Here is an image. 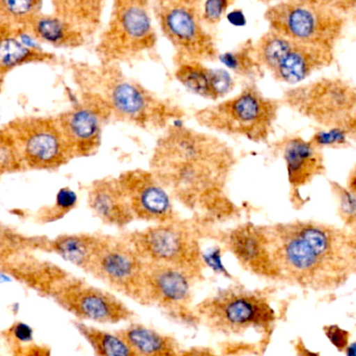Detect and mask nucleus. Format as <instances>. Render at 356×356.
I'll return each mask as SVG.
<instances>
[{
  "instance_id": "f257e3e1",
  "label": "nucleus",
  "mask_w": 356,
  "mask_h": 356,
  "mask_svg": "<svg viewBox=\"0 0 356 356\" xmlns=\"http://www.w3.org/2000/svg\"><path fill=\"white\" fill-rule=\"evenodd\" d=\"M236 164L235 152L225 141L177 122L157 140L150 170L173 201L212 227L240 216L227 193Z\"/></svg>"
},
{
  "instance_id": "f03ea898",
  "label": "nucleus",
  "mask_w": 356,
  "mask_h": 356,
  "mask_svg": "<svg viewBox=\"0 0 356 356\" xmlns=\"http://www.w3.org/2000/svg\"><path fill=\"white\" fill-rule=\"evenodd\" d=\"M281 282L314 292L342 288L356 272V234L311 219L267 225Z\"/></svg>"
},
{
  "instance_id": "7ed1b4c3",
  "label": "nucleus",
  "mask_w": 356,
  "mask_h": 356,
  "mask_svg": "<svg viewBox=\"0 0 356 356\" xmlns=\"http://www.w3.org/2000/svg\"><path fill=\"white\" fill-rule=\"evenodd\" d=\"M211 229L196 217H180L165 223L150 224L123 236L146 263L177 268L199 282L204 278L206 269L202 240Z\"/></svg>"
},
{
  "instance_id": "20e7f679",
  "label": "nucleus",
  "mask_w": 356,
  "mask_h": 356,
  "mask_svg": "<svg viewBox=\"0 0 356 356\" xmlns=\"http://www.w3.org/2000/svg\"><path fill=\"white\" fill-rule=\"evenodd\" d=\"M98 85V92L93 94L106 104L111 118L138 129L163 131L185 117V111L179 104L127 77L116 65H106Z\"/></svg>"
},
{
  "instance_id": "39448f33",
  "label": "nucleus",
  "mask_w": 356,
  "mask_h": 356,
  "mask_svg": "<svg viewBox=\"0 0 356 356\" xmlns=\"http://www.w3.org/2000/svg\"><path fill=\"white\" fill-rule=\"evenodd\" d=\"M281 106L256 83H249L236 95L196 111L194 118L208 131L263 144L274 133Z\"/></svg>"
},
{
  "instance_id": "423d86ee",
  "label": "nucleus",
  "mask_w": 356,
  "mask_h": 356,
  "mask_svg": "<svg viewBox=\"0 0 356 356\" xmlns=\"http://www.w3.org/2000/svg\"><path fill=\"white\" fill-rule=\"evenodd\" d=\"M280 102L318 127L342 129L356 136V89L345 79L323 77L290 88Z\"/></svg>"
},
{
  "instance_id": "0eeeda50",
  "label": "nucleus",
  "mask_w": 356,
  "mask_h": 356,
  "mask_svg": "<svg viewBox=\"0 0 356 356\" xmlns=\"http://www.w3.org/2000/svg\"><path fill=\"white\" fill-rule=\"evenodd\" d=\"M194 315L211 332L240 336L252 330H267L276 315L263 291L231 286L217 291L196 305Z\"/></svg>"
},
{
  "instance_id": "6e6552de",
  "label": "nucleus",
  "mask_w": 356,
  "mask_h": 356,
  "mask_svg": "<svg viewBox=\"0 0 356 356\" xmlns=\"http://www.w3.org/2000/svg\"><path fill=\"white\" fill-rule=\"evenodd\" d=\"M269 29L296 43L336 49L348 17L314 0H281L265 10Z\"/></svg>"
},
{
  "instance_id": "1a4fd4ad",
  "label": "nucleus",
  "mask_w": 356,
  "mask_h": 356,
  "mask_svg": "<svg viewBox=\"0 0 356 356\" xmlns=\"http://www.w3.org/2000/svg\"><path fill=\"white\" fill-rule=\"evenodd\" d=\"M157 33L148 6L114 0L112 15L98 51L106 65L136 60L155 50Z\"/></svg>"
},
{
  "instance_id": "9d476101",
  "label": "nucleus",
  "mask_w": 356,
  "mask_h": 356,
  "mask_svg": "<svg viewBox=\"0 0 356 356\" xmlns=\"http://www.w3.org/2000/svg\"><path fill=\"white\" fill-rule=\"evenodd\" d=\"M154 10L161 33L175 49V62L217 60L219 49L205 27L201 8L173 0H155Z\"/></svg>"
},
{
  "instance_id": "9b49d317",
  "label": "nucleus",
  "mask_w": 356,
  "mask_h": 356,
  "mask_svg": "<svg viewBox=\"0 0 356 356\" xmlns=\"http://www.w3.org/2000/svg\"><path fill=\"white\" fill-rule=\"evenodd\" d=\"M88 273L115 292L146 305V263L125 236L102 234Z\"/></svg>"
},
{
  "instance_id": "f8f14e48",
  "label": "nucleus",
  "mask_w": 356,
  "mask_h": 356,
  "mask_svg": "<svg viewBox=\"0 0 356 356\" xmlns=\"http://www.w3.org/2000/svg\"><path fill=\"white\" fill-rule=\"evenodd\" d=\"M6 125L16 140L25 170H56L73 160L56 117H20Z\"/></svg>"
},
{
  "instance_id": "ddd939ff",
  "label": "nucleus",
  "mask_w": 356,
  "mask_h": 356,
  "mask_svg": "<svg viewBox=\"0 0 356 356\" xmlns=\"http://www.w3.org/2000/svg\"><path fill=\"white\" fill-rule=\"evenodd\" d=\"M50 297L81 322L118 324L133 319V311L108 291L64 275L52 286Z\"/></svg>"
},
{
  "instance_id": "4468645a",
  "label": "nucleus",
  "mask_w": 356,
  "mask_h": 356,
  "mask_svg": "<svg viewBox=\"0 0 356 356\" xmlns=\"http://www.w3.org/2000/svg\"><path fill=\"white\" fill-rule=\"evenodd\" d=\"M209 236L231 253L245 271L265 280L281 282L267 225L245 222L225 230L215 232L211 229Z\"/></svg>"
},
{
  "instance_id": "2eb2a0df",
  "label": "nucleus",
  "mask_w": 356,
  "mask_h": 356,
  "mask_svg": "<svg viewBox=\"0 0 356 356\" xmlns=\"http://www.w3.org/2000/svg\"><path fill=\"white\" fill-rule=\"evenodd\" d=\"M56 118L73 159L88 158L100 149L102 129L111 114L98 95L89 93Z\"/></svg>"
},
{
  "instance_id": "dca6fc26",
  "label": "nucleus",
  "mask_w": 356,
  "mask_h": 356,
  "mask_svg": "<svg viewBox=\"0 0 356 356\" xmlns=\"http://www.w3.org/2000/svg\"><path fill=\"white\" fill-rule=\"evenodd\" d=\"M117 178L125 191L134 219L159 224L181 217L173 199L150 169L123 171Z\"/></svg>"
},
{
  "instance_id": "f3484780",
  "label": "nucleus",
  "mask_w": 356,
  "mask_h": 356,
  "mask_svg": "<svg viewBox=\"0 0 356 356\" xmlns=\"http://www.w3.org/2000/svg\"><path fill=\"white\" fill-rule=\"evenodd\" d=\"M274 148L286 166L292 204L300 209L305 204L301 191L326 173L323 152L314 147L309 140L297 135L286 136L274 144Z\"/></svg>"
},
{
  "instance_id": "a211bd4d",
  "label": "nucleus",
  "mask_w": 356,
  "mask_h": 356,
  "mask_svg": "<svg viewBox=\"0 0 356 356\" xmlns=\"http://www.w3.org/2000/svg\"><path fill=\"white\" fill-rule=\"evenodd\" d=\"M192 276L177 268L146 263V305H156L171 315L186 316L192 307Z\"/></svg>"
},
{
  "instance_id": "6ab92c4d",
  "label": "nucleus",
  "mask_w": 356,
  "mask_h": 356,
  "mask_svg": "<svg viewBox=\"0 0 356 356\" xmlns=\"http://www.w3.org/2000/svg\"><path fill=\"white\" fill-rule=\"evenodd\" d=\"M88 205L93 215L106 225L123 229L135 221L117 177L94 180L88 191Z\"/></svg>"
},
{
  "instance_id": "aec40b11",
  "label": "nucleus",
  "mask_w": 356,
  "mask_h": 356,
  "mask_svg": "<svg viewBox=\"0 0 356 356\" xmlns=\"http://www.w3.org/2000/svg\"><path fill=\"white\" fill-rule=\"evenodd\" d=\"M175 77L186 90L211 102L227 97L235 87L233 77L223 69L209 68L198 60H176Z\"/></svg>"
},
{
  "instance_id": "412c9836",
  "label": "nucleus",
  "mask_w": 356,
  "mask_h": 356,
  "mask_svg": "<svg viewBox=\"0 0 356 356\" xmlns=\"http://www.w3.org/2000/svg\"><path fill=\"white\" fill-rule=\"evenodd\" d=\"M334 58L336 54L332 48L294 42L290 51L271 75L279 83L298 85L316 72L332 66Z\"/></svg>"
},
{
  "instance_id": "4be33fe9",
  "label": "nucleus",
  "mask_w": 356,
  "mask_h": 356,
  "mask_svg": "<svg viewBox=\"0 0 356 356\" xmlns=\"http://www.w3.org/2000/svg\"><path fill=\"white\" fill-rule=\"evenodd\" d=\"M102 234H71L44 240L42 250L52 251L83 271H89Z\"/></svg>"
},
{
  "instance_id": "5701e85b",
  "label": "nucleus",
  "mask_w": 356,
  "mask_h": 356,
  "mask_svg": "<svg viewBox=\"0 0 356 356\" xmlns=\"http://www.w3.org/2000/svg\"><path fill=\"white\" fill-rule=\"evenodd\" d=\"M117 334L137 356H178L181 351L175 339L144 324H130Z\"/></svg>"
},
{
  "instance_id": "b1692460",
  "label": "nucleus",
  "mask_w": 356,
  "mask_h": 356,
  "mask_svg": "<svg viewBox=\"0 0 356 356\" xmlns=\"http://www.w3.org/2000/svg\"><path fill=\"white\" fill-rule=\"evenodd\" d=\"M52 56L41 49H33L22 43L10 25L0 27V75L29 63L46 62Z\"/></svg>"
},
{
  "instance_id": "393cba45",
  "label": "nucleus",
  "mask_w": 356,
  "mask_h": 356,
  "mask_svg": "<svg viewBox=\"0 0 356 356\" xmlns=\"http://www.w3.org/2000/svg\"><path fill=\"white\" fill-rule=\"evenodd\" d=\"M31 35L37 41L44 42L56 47H77L83 43L81 31L56 15H38L27 25Z\"/></svg>"
},
{
  "instance_id": "a878e982",
  "label": "nucleus",
  "mask_w": 356,
  "mask_h": 356,
  "mask_svg": "<svg viewBox=\"0 0 356 356\" xmlns=\"http://www.w3.org/2000/svg\"><path fill=\"white\" fill-rule=\"evenodd\" d=\"M294 42L278 31L270 29L256 42H253L255 58L265 72H274L284 60Z\"/></svg>"
},
{
  "instance_id": "bb28decb",
  "label": "nucleus",
  "mask_w": 356,
  "mask_h": 356,
  "mask_svg": "<svg viewBox=\"0 0 356 356\" xmlns=\"http://www.w3.org/2000/svg\"><path fill=\"white\" fill-rule=\"evenodd\" d=\"M75 327L95 356H137L117 332H105L81 321L75 323Z\"/></svg>"
},
{
  "instance_id": "cd10ccee",
  "label": "nucleus",
  "mask_w": 356,
  "mask_h": 356,
  "mask_svg": "<svg viewBox=\"0 0 356 356\" xmlns=\"http://www.w3.org/2000/svg\"><path fill=\"white\" fill-rule=\"evenodd\" d=\"M217 58L231 72L249 79L250 83H255L265 73L255 58L252 41L245 42L236 49L219 54Z\"/></svg>"
},
{
  "instance_id": "c85d7f7f",
  "label": "nucleus",
  "mask_w": 356,
  "mask_h": 356,
  "mask_svg": "<svg viewBox=\"0 0 356 356\" xmlns=\"http://www.w3.org/2000/svg\"><path fill=\"white\" fill-rule=\"evenodd\" d=\"M42 238H27L0 222V269L18 259L27 249H40Z\"/></svg>"
},
{
  "instance_id": "c756f323",
  "label": "nucleus",
  "mask_w": 356,
  "mask_h": 356,
  "mask_svg": "<svg viewBox=\"0 0 356 356\" xmlns=\"http://www.w3.org/2000/svg\"><path fill=\"white\" fill-rule=\"evenodd\" d=\"M42 2L43 0H0V17L3 19L4 24L26 27L40 15Z\"/></svg>"
},
{
  "instance_id": "7c9ffc66",
  "label": "nucleus",
  "mask_w": 356,
  "mask_h": 356,
  "mask_svg": "<svg viewBox=\"0 0 356 356\" xmlns=\"http://www.w3.org/2000/svg\"><path fill=\"white\" fill-rule=\"evenodd\" d=\"M330 191L336 202L339 218L347 229L355 232L356 227V188L330 180Z\"/></svg>"
},
{
  "instance_id": "2f4dec72",
  "label": "nucleus",
  "mask_w": 356,
  "mask_h": 356,
  "mask_svg": "<svg viewBox=\"0 0 356 356\" xmlns=\"http://www.w3.org/2000/svg\"><path fill=\"white\" fill-rule=\"evenodd\" d=\"M24 170V163L14 136L6 125L0 127V177Z\"/></svg>"
},
{
  "instance_id": "473e14b6",
  "label": "nucleus",
  "mask_w": 356,
  "mask_h": 356,
  "mask_svg": "<svg viewBox=\"0 0 356 356\" xmlns=\"http://www.w3.org/2000/svg\"><path fill=\"white\" fill-rule=\"evenodd\" d=\"M356 136L342 129H322L317 131L309 138V143L323 152L324 149H345L355 143Z\"/></svg>"
},
{
  "instance_id": "72a5a7b5",
  "label": "nucleus",
  "mask_w": 356,
  "mask_h": 356,
  "mask_svg": "<svg viewBox=\"0 0 356 356\" xmlns=\"http://www.w3.org/2000/svg\"><path fill=\"white\" fill-rule=\"evenodd\" d=\"M77 204V196L75 191L71 190L68 186L61 188L56 194V200L52 207H45L39 211L38 219L42 223H50V222L58 221L63 217L70 213Z\"/></svg>"
},
{
  "instance_id": "f704fd0d",
  "label": "nucleus",
  "mask_w": 356,
  "mask_h": 356,
  "mask_svg": "<svg viewBox=\"0 0 356 356\" xmlns=\"http://www.w3.org/2000/svg\"><path fill=\"white\" fill-rule=\"evenodd\" d=\"M233 0H206L201 8V16L207 24H217L227 14Z\"/></svg>"
},
{
  "instance_id": "c9c22d12",
  "label": "nucleus",
  "mask_w": 356,
  "mask_h": 356,
  "mask_svg": "<svg viewBox=\"0 0 356 356\" xmlns=\"http://www.w3.org/2000/svg\"><path fill=\"white\" fill-rule=\"evenodd\" d=\"M8 347H10L13 356H50L47 348L33 344V339L24 342L8 340L6 339Z\"/></svg>"
},
{
  "instance_id": "e433bc0d",
  "label": "nucleus",
  "mask_w": 356,
  "mask_h": 356,
  "mask_svg": "<svg viewBox=\"0 0 356 356\" xmlns=\"http://www.w3.org/2000/svg\"><path fill=\"white\" fill-rule=\"evenodd\" d=\"M323 330L326 338L339 351H344L346 349L349 345V339H350V334L347 330H343L340 326L334 325V324L324 326Z\"/></svg>"
},
{
  "instance_id": "4c0bfd02",
  "label": "nucleus",
  "mask_w": 356,
  "mask_h": 356,
  "mask_svg": "<svg viewBox=\"0 0 356 356\" xmlns=\"http://www.w3.org/2000/svg\"><path fill=\"white\" fill-rule=\"evenodd\" d=\"M326 8H332L344 16L348 17L355 12L356 0H314Z\"/></svg>"
},
{
  "instance_id": "58836bf2",
  "label": "nucleus",
  "mask_w": 356,
  "mask_h": 356,
  "mask_svg": "<svg viewBox=\"0 0 356 356\" xmlns=\"http://www.w3.org/2000/svg\"><path fill=\"white\" fill-rule=\"evenodd\" d=\"M178 356H217L212 351L206 348H192L188 350L180 351Z\"/></svg>"
},
{
  "instance_id": "ea45409f",
  "label": "nucleus",
  "mask_w": 356,
  "mask_h": 356,
  "mask_svg": "<svg viewBox=\"0 0 356 356\" xmlns=\"http://www.w3.org/2000/svg\"><path fill=\"white\" fill-rule=\"evenodd\" d=\"M295 350H296V356H321L319 353L311 351V349L307 348L304 343L301 340L297 341Z\"/></svg>"
},
{
  "instance_id": "a19ab883",
  "label": "nucleus",
  "mask_w": 356,
  "mask_h": 356,
  "mask_svg": "<svg viewBox=\"0 0 356 356\" xmlns=\"http://www.w3.org/2000/svg\"><path fill=\"white\" fill-rule=\"evenodd\" d=\"M173 1L181 2V3L189 4V6H198V8H200L202 0H173Z\"/></svg>"
},
{
  "instance_id": "79ce46f5",
  "label": "nucleus",
  "mask_w": 356,
  "mask_h": 356,
  "mask_svg": "<svg viewBox=\"0 0 356 356\" xmlns=\"http://www.w3.org/2000/svg\"><path fill=\"white\" fill-rule=\"evenodd\" d=\"M344 351H346L347 356H356V345L355 343H353V344H349L348 346L346 347Z\"/></svg>"
},
{
  "instance_id": "37998d69",
  "label": "nucleus",
  "mask_w": 356,
  "mask_h": 356,
  "mask_svg": "<svg viewBox=\"0 0 356 356\" xmlns=\"http://www.w3.org/2000/svg\"><path fill=\"white\" fill-rule=\"evenodd\" d=\"M129 1L136 2V3L142 4V6H148V0H129Z\"/></svg>"
},
{
  "instance_id": "c03bdc74",
  "label": "nucleus",
  "mask_w": 356,
  "mask_h": 356,
  "mask_svg": "<svg viewBox=\"0 0 356 356\" xmlns=\"http://www.w3.org/2000/svg\"><path fill=\"white\" fill-rule=\"evenodd\" d=\"M261 1H263V3L270 4V6H271V4L276 3V2L281 1V0H261Z\"/></svg>"
},
{
  "instance_id": "a18cd8bd",
  "label": "nucleus",
  "mask_w": 356,
  "mask_h": 356,
  "mask_svg": "<svg viewBox=\"0 0 356 356\" xmlns=\"http://www.w3.org/2000/svg\"><path fill=\"white\" fill-rule=\"evenodd\" d=\"M2 79H3V76H2V75H0V92H1Z\"/></svg>"
}]
</instances>
